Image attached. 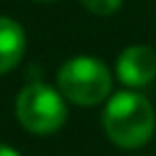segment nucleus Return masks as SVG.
I'll list each match as a JSON object with an SVG mask.
<instances>
[{
  "label": "nucleus",
  "mask_w": 156,
  "mask_h": 156,
  "mask_svg": "<svg viewBox=\"0 0 156 156\" xmlns=\"http://www.w3.org/2000/svg\"><path fill=\"white\" fill-rule=\"evenodd\" d=\"M156 126L151 103L138 92H119L108 101L103 110V129L117 147L136 149L142 147Z\"/></svg>",
  "instance_id": "nucleus-1"
},
{
  "label": "nucleus",
  "mask_w": 156,
  "mask_h": 156,
  "mask_svg": "<svg viewBox=\"0 0 156 156\" xmlns=\"http://www.w3.org/2000/svg\"><path fill=\"white\" fill-rule=\"evenodd\" d=\"M110 73L94 58H73L62 64L58 85L69 101L78 106H97L110 92Z\"/></svg>",
  "instance_id": "nucleus-2"
},
{
  "label": "nucleus",
  "mask_w": 156,
  "mask_h": 156,
  "mask_svg": "<svg viewBox=\"0 0 156 156\" xmlns=\"http://www.w3.org/2000/svg\"><path fill=\"white\" fill-rule=\"evenodd\" d=\"M16 117L32 133H53L67 119V106L53 87L44 83H30L19 92Z\"/></svg>",
  "instance_id": "nucleus-3"
},
{
  "label": "nucleus",
  "mask_w": 156,
  "mask_h": 156,
  "mask_svg": "<svg viewBox=\"0 0 156 156\" xmlns=\"http://www.w3.org/2000/svg\"><path fill=\"white\" fill-rule=\"evenodd\" d=\"M117 78L129 87H145L156 78V53L149 46H129L117 58Z\"/></svg>",
  "instance_id": "nucleus-4"
},
{
  "label": "nucleus",
  "mask_w": 156,
  "mask_h": 156,
  "mask_svg": "<svg viewBox=\"0 0 156 156\" xmlns=\"http://www.w3.org/2000/svg\"><path fill=\"white\" fill-rule=\"evenodd\" d=\"M25 53V34L16 21L0 16V73H7Z\"/></svg>",
  "instance_id": "nucleus-5"
},
{
  "label": "nucleus",
  "mask_w": 156,
  "mask_h": 156,
  "mask_svg": "<svg viewBox=\"0 0 156 156\" xmlns=\"http://www.w3.org/2000/svg\"><path fill=\"white\" fill-rule=\"evenodd\" d=\"M80 2L87 12H92L97 16H110L122 7L124 0H80Z\"/></svg>",
  "instance_id": "nucleus-6"
},
{
  "label": "nucleus",
  "mask_w": 156,
  "mask_h": 156,
  "mask_svg": "<svg viewBox=\"0 0 156 156\" xmlns=\"http://www.w3.org/2000/svg\"><path fill=\"white\" fill-rule=\"evenodd\" d=\"M0 156H21L19 151H14L12 147H5V145H0Z\"/></svg>",
  "instance_id": "nucleus-7"
},
{
  "label": "nucleus",
  "mask_w": 156,
  "mask_h": 156,
  "mask_svg": "<svg viewBox=\"0 0 156 156\" xmlns=\"http://www.w3.org/2000/svg\"><path fill=\"white\" fill-rule=\"evenodd\" d=\"M37 2H53V0H37Z\"/></svg>",
  "instance_id": "nucleus-8"
}]
</instances>
